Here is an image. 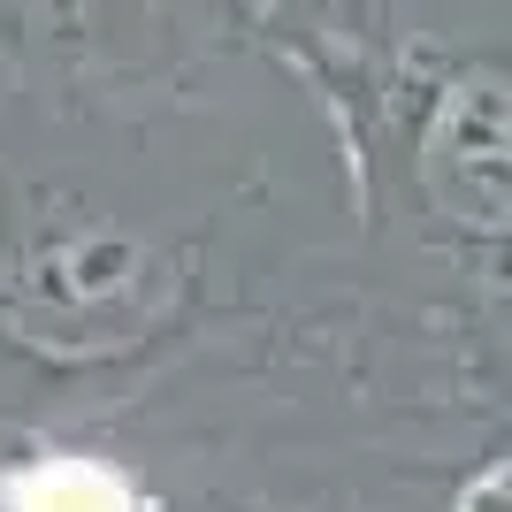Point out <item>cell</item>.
<instances>
[{
  "mask_svg": "<svg viewBox=\"0 0 512 512\" xmlns=\"http://www.w3.org/2000/svg\"><path fill=\"white\" fill-rule=\"evenodd\" d=\"M16 512H130V490L92 459H54L16 482Z\"/></svg>",
  "mask_w": 512,
  "mask_h": 512,
  "instance_id": "obj_1",
  "label": "cell"
}]
</instances>
